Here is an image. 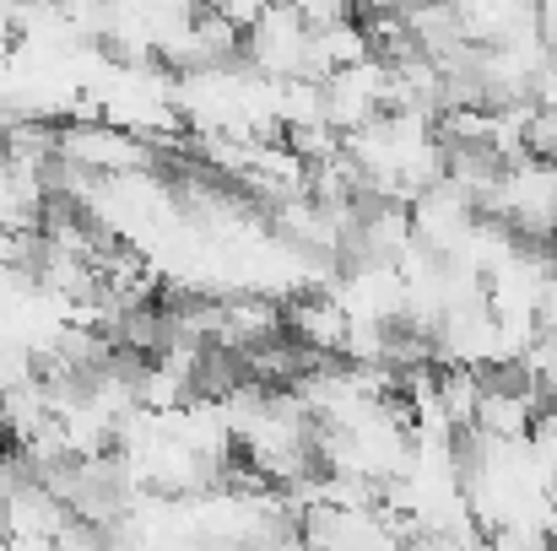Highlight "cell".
<instances>
[{"label":"cell","mask_w":557,"mask_h":551,"mask_svg":"<svg viewBox=\"0 0 557 551\" xmlns=\"http://www.w3.org/2000/svg\"><path fill=\"white\" fill-rule=\"evenodd\" d=\"M525 158L553 163V168H557V109H536V114H531V130H525Z\"/></svg>","instance_id":"obj_1"},{"label":"cell","mask_w":557,"mask_h":551,"mask_svg":"<svg viewBox=\"0 0 557 551\" xmlns=\"http://www.w3.org/2000/svg\"><path fill=\"white\" fill-rule=\"evenodd\" d=\"M531 103H536V109H557V54L542 60V71H536V82H531Z\"/></svg>","instance_id":"obj_2"},{"label":"cell","mask_w":557,"mask_h":551,"mask_svg":"<svg viewBox=\"0 0 557 551\" xmlns=\"http://www.w3.org/2000/svg\"><path fill=\"white\" fill-rule=\"evenodd\" d=\"M536 33H542L547 54H557V5H536Z\"/></svg>","instance_id":"obj_3"}]
</instances>
